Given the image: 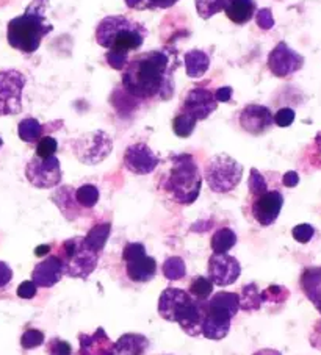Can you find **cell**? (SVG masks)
Instances as JSON below:
<instances>
[{"label": "cell", "instance_id": "obj_44", "mask_svg": "<svg viewBox=\"0 0 321 355\" xmlns=\"http://www.w3.org/2000/svg\"><path fill=\"white\" fill-rule=\"evenodd\" d=\"M146 254V249L141 243H129L127 246L122 250V260L129 261L137 259V257Z\"/></svg>", "mask_w": 321, "mask_h": 355}, {"label": "cell", "instance_id": "obj_39", "mask_svg": "<svg viewBox=\"0 0 321 355\" xmlns=\"http://www.w3.org/2000/svg\"><path fill=\"white\" fill-rule=\"evenodd\" d=\"M262 293V301L263 302H273V304H282L288 297V290L282 288V286H268L267 290L261 291Z\"/></svg>", "mask_w": 321, "mask_h": 355}, {"label": "cell", "instance_id": "obj_46", "mask_svg": "<svg viewBox=\"0 0 321 355\" xmlns=\"http://www.w3.org/2000/svg\"><path fill=\"white\" fill-rule=\"evenodd\" d=\"M36 293H38V286H36L35 282L32 280L22 282V284L17 286V296L21 299H32L36 296Z\"/></svg>", "mask_w": 321, "mask_h": 355}, {"label": "cell", "instance_id": "obj_50", "mask_svg": "<svg viewBox=\"0 0 321 355\" xmlns=\"http://www.w3.org/2000/svg\"><path fill=\"white\" fill-rule=\"evenodd\" d=\"M49 252H51V246H49V244H44V246H40V248L35 249V254L38 257H44Z\"/></svg>", "mask_w": 321, "mask_h": 355}, {"label": "cell", "instance_id": "obj_53", "mask_svg": "<svg viewBox=\"0 0 321 355\" xmlns=\"http://www.w3.org/2000/svg\"><path fill=\"white\" fill-rule=\"evenodd\" d=\"M2 144H3V141H2V138H0V148H2Z\"/></svg>", "mask_w": 321, "mask_h": 355}, {"label": "cell", "instance_id": "obj_26", "mask_svg": "<svg viewBox=\"0 0 321 355\" xmlns=\"http://www.w3.org/2000/svg\"><path fill=\"white\" fill-rule=\"evenodd\" d=\"M110 232H112V225L108 223L97 224L88 232V234H86V236H83V241L91 250L101 254L102 249L105 248V244H107Z\"/></svg>", "mask_w": 321, "mask_h": 355}, {"label": "cell", "instance_id": "obj_16", "mask_svg": "<svg viewBox=\"0 0 321 355\" xmlns=\"http://www.w3.org/2000/svg\"><path fill=\"white\" fill-rule=\"evenodd\" d=\"M204 307H206V318L202 324V335L207 340L215 341L226 338L231 330L232 316L223 310L212 307L207 301H204Z\"/></svg>", "mask_w": 321, "mask_h": 355}, {"label": "cell", "instance_id": "obj_43", "mask_svg": "<svg viewBox=\"0 0 321 355\" xmlns=\"http://www.w3.org/2000/svg\"><path fill=\"white\" fill-rule=\"evenodd\" d=\"M292 235H293V238L298 243L306 244V243H308L313 238L315 229L312 227L311 224H299V225H296V227L292 230Z\"/></svg>", "mask_w": 321, "mask_h": 355}, {"label": "cell", "instance_id": "obj_37", "mask_svg": "<svg viewBox=\"0 0 321 355\" xmlns=\"http://www.w3.org/2000/svg\"><path fill=\"white\" fill-rule=\"evenodd\" d=\"M248 185H249V193L252 194V198H257V196H261L265 191H268L267 180H265V177L258 173L256 168L251 169Z\"/></svg>", "mask_w": 321, "mask_h": 355}, {"label": "cell", "instance_id": "obj_52", "mask_svg": "<svg viewBox=\"0 0 321 355\" xmlns=\"http://www.w3.org/2000/svg\"><path fill=\"white\" fill-rule=\"evenodd\" d=\"M315 146H317V154L321 160V132L317 135V137H315Z\"/></svg>", "mask_w": 321, "mask_h": 355}, {"label": "cell", "instance_id": "obj_36", "mask_svg": "<svg viewBox=\"0 0 321 355\" xmlns=\"http://www.w3.org/2000/svg\"><path fill=\"white\" fill-rule=\"evenodd\" d=\"M126 5L132 10H158V8H170L176 5L179 0H124Z\"/></svg>", "mask_w": 321, "mask_h": 355}, {"label": "cell", "instance_id": "obj_54", "mask_svg": "<svg viewBox=\"0 0 321 355\" xmlns=\"http://www.w3.org/2000/svg\"><path fill=\"white\" fill-rule=\"evenodd\" d=\"M40 2H44V0H40Z\"/></svg>", "mask_w": 321, "mask_h": 355}, {"label": "cell", "instance_id": "obj_32", "mask_svg": "<svg viewBox=\"0 0 321 355\" xmlns=\"http://www.w3.org/2000/svg\"><path fill=\"white\" fill-rule=\"evenodd\" d=\"M190 295L197 301H207L213 293V282L204 275H197L190 284Z\"/></svg>", "mask_w": 321, "mask_h": 355}, {"label": "cell", "instance_id": "obj_2", "mask_svg": "<svg viewBox=\"0 0 321 355\" xmlns=\"http://www.w3.org/2000/svg\"><path fill=\"white\" fill-rule=\"evenodd\" d=\"M54 30L46 17V3L35 0L21 16L8 22V44L22 53H33L40 49L41 41Z\"/></svg>", "mask_w": 321, "mask_h": 355}, {"label": "cell", "instance_id": "obj_27", "mask_svg": "<svg viewBox=\"0 0 321 355\" xmlns=\"http://www.w3.org/2000/svg\"><path fill=\"white\" fill-rule=\"evenodd\" d=\"M207 302L212 305V307H217L220 310L229 313L232 318L238 313L240 310V297L236 293H229V291H220L217 295L210 296L207 299Z\"/></svg>", "mask_w": 321, "mask_h": 355}, {"label": "cell", "instance_id": "obj_30", "mask_svg": "<svg viewBox=\"0 0 321 355\" xmlns=\"http://www.w3.org/2000/svg\"><path fill=\"white\" fill-rule=\"evenodd\" d=\"M240 297V309L246 311H254L262 307V293L256 284L245 285Z\"/></svg>", "mask_w": 321, "mask_h": 355}, {"label": "cell", "instance_id": "obj_31", "mask_svg": "<svg viewBox=\"0 0 321 355\" xmlns=\"http://www.w3.org/2000/svg\"><path fill=\"white\" fill-rule=\"evenodd\" d=\"M162 272L168 280H181L187 274V265L182 257H168L162 266Z\"/></svg>", "mask_w": 321, "mask_h": 355}, {"label": "cell", "instance_id": "obj_48", "mask_svg": "<svg viewBox=\"0 0 321 355\" xmlns=\"http://www.w3.org/2000/svg\"><path fill=\"white\" fill-rule=\"evenodd\" d=\"M213 94L217 102H229L232 99L233 89L231 87H223V88H218Z\"/></svg>", "mask_w": 321, "mask_h": 355}, {"label": "cell", "instance_id": "obj_34", "mask_svg": "<svg viewBox=\"0 0 321 355\" xmlns=\"http://www.w3.org/2000/svg\"><path fill=\"white\" fill-rule=\"evenodd\" d=\"M76 200L80 207L83 208H92L99 202V189L94 185H82L76 189Z\"/></svg>", "mask_w": 321, "mask_h": 355}, {"label": "cell", "instance_id": "obj_21", "mask_svg": "<svg viewBox=\"0 0 321 355\" xmlns=\"http://www.w3.org/2000/svg\"><path fill=\"white\" fill-rule=\"evenodd\" d=\"M126 272L129 279L137 284L151 282L157 274V261L147 254L137 257V259L126 261Z\"/></svg>", "mask_w": 321, "mask_h": 355}, {"label": "cell", "instance_id": "obj_13", "mask_svg": "<svg viewBox=\"0 0 321 355\" xmlns=\"http://www.w3.org/2000/svg\"><path fill=\"white\" fill-rule=\"evenodd\" d=\"M218 107L215 94L207 88H193L182 102L181 113L191 116L196 121L207 119Z\"/></svg>", "mask_w": 321, "mask_h": 355}, {"label": "cell", "instance_id": "obj_23", "mask_svg": "<svg viewBox=\"0 0 321 355\" xmlns=\"http://www.w3.org/2000/svg\"><path fill=\"white\" fill-rule=\"evenodd\" d=\"M256 11L257 7L254 0H226L224 5L226 16L237 26L249 22L254 17Z\"/></svg>", "mask_w": 321, "mask_h": 355}, {"label": "cell", "instance_id": "obj_17", "mask_svg": "<svg viewBox=\"0 0 321 355\" xmlns=\"http://www.w3.org/2000/svg\"><path fill=\"white\" fill-rule=\"evenodd\" d=\"M65 275V265L58 255H49L40 261L32 272V282L41 288H51L57 285Z\"/></svg>", "mask_w": 321, "mask_h": 355}, {"label": "cell", "instance_id": "obj_45", "mask_svg": "<svg viewBox=\"0 0 321 355\" xmlns=\"http://www.w3.org/2000/svg\"><path fill=\"white\" fill-rule=\"evenodd\" d=\"M256 19H257V26L262 30H270L274 27V17H273V13H271V10L268 8L258 10Z\"/></svg>", "mask_w": 321, "mask_h": 355}, {"label": "cell", "instance_id": "obj_29", "mask_svg": "<svg viewBox=\"0 0 321 355\" xmlns=\"http://www.w3.org/2000/svg\"><path fill=\"white\" fill-rule=\"evenodd\" d=\"M42 132H44V128L40 124V121L35 118L22 119L17 125V135H19L24 143H38L42 138Z\"/></svg>", "mask_w": 321, "mask_h": 355}, {"label": "cell", "instance_id": "obj_10", "mask_svg": "<svg viewBox=\"0 0 321 355\" xmlns=\"http://www.w3.org/2000/svg\"><path fill=\"white\" fill-rule=\"evenodd\" d=\"M304 66V57L295 52L287 42L281 41L268 55V69L279 78L290 77Z\"/></svg>", "mask_w": 321, "mask_h": 355}, {"label": "cell", "instance_id": "obj_14", "mask_svg": "<svg viewBox=\"0 0 321 355\" xmlns=\"http://www.w3.org/2000/svg\"><path fill=\"white\" fill-rule=\"evenodd\" d=\"M158 157L154 154V150L145 143L131 144L126 149L124 154V166L131 173L137 175H146L156 171L158 166Z\"/></svg>", "mask_w": 321, "mask_h": 355}, {"label": "cell", "instance_id": "obj_15", "mask_svg": "<svg viewBox=\"0 0 321 355\" xmlns=\"http://www.w3.org/2000/svg\"><path fill=\"white\" fill-rule=\"evenodd\" d=\"M273 113L265 105L251 103V105H246L242 110V113H240V125H242L245 132L254 135V137L267 133L273 127Z\"/></svg>", "mask_w": 321, "mask_h": 355}, {"label": "cell", "instance_id": "obj_49", "mask_svg": "<svg viewBox=\"0 0 321 355\" xmlns=\"http://www.w3.org/2000/svg\"><path fill=\"white\" fill-rule=\"evenodd\" d=\"M282 183H283V187H287V188L296 187V185H298V183H299V175H298V173H295V171H288L287 174H283Z\"/></svg>", "mask_w": 321, "mask_h": 355}, {"label": "cell", "instance_id": "obj_35", "mask_svg": "<svg viewBox=\"0 0 321 355\" xmlns=\"http://www.w3.org/2000/svg\"><path fill=\"white\" fill-rule=\"evenodd\" d=\"M196 124H197L196 119H193L188 114L179 112L174 121H172V128H174V133L177 135V137L188 138V137H191V133L195 132Z\"/></svg>", "mask_w": 321, "mask_h": 355}, {"label": "cell", "instance_id": "obj_33", "mask_svg": "<svg viewBox=\"0 0 321 355\" xmlns=\"http://www.w3.org/2000/svg\"><path fill=\"white\" fill-rule=\"evenodd\" d=\"M196 3V11L202 19H210L215 15L224 11L226 0H195Z\"/></svg>", "mask_w": 321, "mask_h": 355}, {"label": "cell", "instance_id": "obj_12", "mask_svg": "<svg viewBox=\"0 0 321 355\" xmlns=\"http://www.w3.org/2000/svg\"><path fill=\"white\" fill-rule=\"evenodd\" d=\"M283 205V196L277 189L273 191H265L263 194L257 196L252 202L251 211L252 216H254L256 221L263 225V227H268V225L274 224L276 219L279 218L281 210Z\"/></svg>", "mask_w": 321, "mask_h": 355}, {"label": "cell", "instance_id": "obj_40", "mask_svg": "<svg viewBox=\"0 0 321 355\" xmlns=\"http://www.w3.org/2000/svg\"><path fill=\"white\" fill-rule=\"evenodd\" d=\"M44 343V334L38 329H28L21 338V346L24 349H35Z\"/></svg>", "mask_w": 321, "mask_h": 355}, {"label": "cell", "instance_id": "obj_42", "mask_svg": "<svg viewBox=\"0 0 321 355\" xmlns=\"http://www.w3.org/2000/svg\"><path fill=\"white\" fill-rule=\"evenodd\" d=\"M295 118H296L295 110H293V108H287V107L277 110L276 114L273 116L274 124H276L277 127H290V125L293 124Z\"/></svg>", "mask_w": 321, "mask_h": 355}, {"label": "cell", "instance_id": "obj_25", "mask_svg": "<svg viewBox=\"0 0 321 355\" xmlns=\"http://www.w3.org/2000/svg\"><path fill=\"white\" fill-rule=\"evenodd\" d=\"M185 69H187V76L190 78H199L202 77L210 67V57L201 51V49H193L185 53Z\"/></svg>", "mask_w": 321, "mask_h": 355}, {"label": "cell", "instance_id": "obj_11", "mask_svg": "<svg viewBox=\"0 0 321 355\" xmlns=\"http://www.w3.org/2000/svg\"><path fill=\"white\" fill-rule=\"evenodd\" d=\"M208 279L213 285L229 286L242 274L240 261L229 254H212L208 259Z\"/></svg>", "mask_w": 321, "mask_h": 355}, {"label": "cell", "instance_id": "obj_19", "mask_svg": "<svg viewBox=\"0 0 321 355\" xmlns=\"http://www.w3.org/2000/svg\"><path fill=\"white\" fill-rule=\"evenodd\" d=\"M204 318H206L204 301H197V299L193 297V301L185 305V309L177 315L176 322L187 335L199 336L202 335Z\"/></svg>", "mask_w": 321, "mask_h": 355}, {"label": "cell", "instance_id": "obj_7", "mask_svg": "<svg viewBox=\"0 0 321 355\" xmlns=\"http://www.w3.org/2000/svg\"><path fill=\"white\" fill-rule=\"evenodd\" d=\"M26 82L27 78L21 71H0V116L21 113Z\"/></svg>", "mask_w": 321, "mask_h": 355}, {"label": "cell", "instance_id": "obj_20", "mask_svg": "<svg viewBox=\"0 0 321 355\" xmlns=\"http://www.w3.org/2000/svg\"><path fill=\"white\" fill-rule=\"evenodd\" d=\"M79 355H115V343L108 338L107 332L99 327L92 335H79Z\"/></svg>", "mask_w": 321, "mask_h": 355}, {"label": "cell", "instance_id": "obj_28", "mask_svg": "<svg viewBox=\"0 0 321 355\" xmlns=\"http://www.w3.org/2000/svg\"><path fill=\"white\" fill-rule=\"evenodd\" d=\"M212 250L213 254H227L237 244L236 232L229 227L217 230L212 236Z\"/></svg>", "mask_w": 321, "mask_h": 355}, {"label": "cell", "instance_id": "obj_51", "mask_svg": "<svg viewBox=\"0 0 321 355\" xmlns=\"http://www.w3.org/2000/svg\"><path fill=\"white\" fill-rule=\"evenodd\" d=\"M252 355H282V354L279 351H276V349H261V351H257Z\"/></svg>", "mask_w": 321, "mask_h": 355}, {"label": "cell", "instance_id": "obj_4", "mask_svg": "<svg viewBox=\"0 0 321 355\" xmlns=\"http://www.w3.org/2000/svg\"><path fill=\"white\" fill-rule=\"evenodd\" d=\"M171 169L163 183L170 198L181 205H191L201 193L202 177L195 158L188 154L176 155L171 160Z\"/></svg>", "mask_w": 321, "mask_h": 355}, {"label": "cell", "instance_id": "obj_47", "mask_svg": "<svg viewBox=\"0 0 321 355\" xmlns=\"http://www.w3.org/2000/svg\"><path fill=\"white\" fill-rule=\"evenodd\" d=\"M13 279V271L5 261H0V288L7 286Z\"/></svg>", "mask_w": 321, "mask_h": 355}, {"label": "cell", "instance_id": "obj_18", "mask_svg": "<svg viewBox=\"0 0 321 355\" xmlns=\"http://www.w3.org/2000/svg\"><path fill=\"white\" fill-rule=\"evenodd\" d=\"M191 301H193V296L188 291L181 288H166L158 299V313L163 320L176 322L177 315Z\"/></svg>", "mask_w": 321, "mask_h": 355}, {"label": "cell", "instance_id": "obj_22", "mask_svg": "<svg viewBox=\"0 0 321 355\" xmlns=\"http://www.w3.org/2000/svg\"><path fill=\"white\" fill-rule=\"evenodd\" d=\"M301 288L321 313V266L304 269L301 275Z\"/></svg>", "mask_w": 321, "mask_h": 355}, {"label": "cell", "instance_id": "obj_1", "mask_svg": "<svg viewBox=\"0 0 321 355\" xmlns=\"http://www.w3.org/2000/svg\"><path fill=\"white\" fill-rule=\"evenodd\" d=\"M179 66L176 49H156L129 61L122 72V85L138 99L166 101L174 94V72Z\"/></svg>", "mask_w": 321, "mask_h": 355}, {"label": "cell", "instance_id": "obj_41", "mask_svg": "<svg viewBox=\"0 0 321 355\" xmlns=\"http://www.w3.org/2000/svg\"><path fill=\"white\" fill-rule=\"evenodd\" d=\"M49 355H72V347L67 341L61 338H52L47 345Z\"/></svg>", "mask_w": 321, "mask_h": 355}, {"label": "cell", "instance_id": "obj_24", "mask_svg": "<svg viewBox=\"0 0 321 355\" xmlns=\"http://www.w3.org/2000/svg\"><path fill=\"white\" fill-rule=\"evenodd\" d=\"M149 340L140 334H126L115 343V355H143Z\"/></svg>", "mask_w": 321, "mask_h": 355}, {"label": "cell", "instance_id": "obj_8", "mask_svg": "<svg viewBox=\"0 0 321 355\" xmlns=\"http://www.w3.org/2000/svg\"><path fill=\"white\" fill-rule=\"evenodd\" d=\"M113 149V141L102 130L91 132L74 143V152L85 164H97L104 162Z\"/></svg>", "mask_w": 321, "mask_h": 355}, {"label": "cell", "instance_id": "obj_5", "mask_svg": "<svg viewBox=\"0 0 321 355\" xmlns=\"http://www.w3.org/2000/svg\"><path fill=\"white\" fill-rule=\"evenodd\" d=\"M204 177L213 193L224 194L242 182L243 166L227 154H218L208 160Z\"/></svg>", "mask_w": 321, "mask_h": 355}, {"label": "cell", "instance_id": "obj_3", "mask_svg": "<svg viewBox=\"0 0 321 355\" xmlns=\"http://www.w3.org/2000/svg\"><path fill=\"white\" fill-rule=\"evenodd\" d=\"M147 30L127 16H107L96 28V41L107 52L129 58V53L143 46Z\"/></svg>", "mask_w": 321, "mask_h": 355}, {"label": "cell", "instance_id": "obj_6", "mask_svg": "<svg viewBox=\"0 0 321 355\" xmlns=\"http://www.w3.org/2000/svg\"><path fill=\"white\" fill-rule=\"evenodd\" d=\"M60 259L65 265V274L69 277L88 279L97 266L99 254L86 246L83 236H77L63 243Z\"/></svg>", "mask_w": 321, "mask_h": 355}, {"label": "cell", "instance_id": "obj_9", "mask_svg": "<svg viewBox=\"0 0 321 355\" xmlns=\"http://www.w3.org/2000/svg\"><path fill=\"white\" fill-rule=\"evenodd\" d=\"M26 177L35 188L47 189L60 185L61 182V164L57 157L40 158L33 157L26 166Z\"/></svg>", "mask_w": 321, "mask_h": 355}, {"label": "cell", "instance_id": "obj_38", "mask_svg": "<svg viewBox=\"0 0 321 355\" xmlns=\"http://www.w3.org/2000/svg\"><path fill=\"white\" fill-rule=\"evenodd\" d=\"M57 149H58L57 139L52 137H42L38 141V144H36V157H40V158L54 157Z\"/></svg>", "mask_w": 321, "mask_h": 355}]
</instances>
